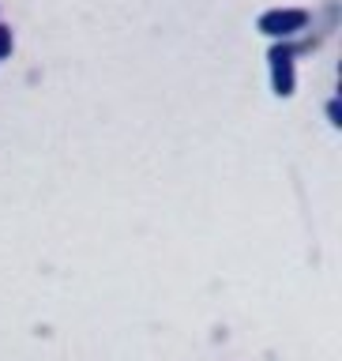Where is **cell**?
<instances>
[{
  "mask_svg": "<svg viewBox=\"0 0 342 361\" xmlns=\"http://www.w3.org/2000/svg\"><path fill=\"white\" fill-rule=\"evenodd\" d=\"M327 124H331V128H342V109H338V98L327 102Z\"/></svg>",
  "mask_w": 342,
  "mask_h": 361,
  "instance_id": "cell-4",
  "label": "cell"
},
{
  "mask_svg": "<svg viewBox=\"0 0 342 361\" xmlns=\"http://www.w3.org/2000/svg\"><path fill=\"white\" fill-rule=\"evenodd\" d=\"M11 45H16V42H11V27L0 23V61H8V56H11Z\"/></svg>",
  "mask_w": 342,
  "mask_h": 361,
  "instance_id": "cell-3",
  "label": "cell"
},
{
  "mask_svg": "<svg viewBox=\"0 0 342 361\" xmlns=\"http://www.w3.org/2000/svg\"><path fill=\"white\" fill-rule=\"evenodd\" d=\"M293 61H298V45H293L290 38L271 42V49H267L271 90H275L279 98H293V94H298V68H293Z\"/></svg>",
  "mask_w": 342,
  "mask_h": 361,
  "instance_id": "cell-1",
  "label": "cell"
},
{
  "mask_svg": "<svg viewBox=\"0 0 342 361\" xmlns=\"http://www.w3.org/2000/svg\"><path fill=\"white\" fill-rule=\"evenodd\" d=\"M309 11L305 8H267L264 16L256 19V30L264 34V38L279 42V38H298V34L309 27Z\"/></svg>",
  "mask_w": 342,
  "mask_h": 361,
  "instance_id": "cell-2",
  "label": "cell"
}]
</instances>
